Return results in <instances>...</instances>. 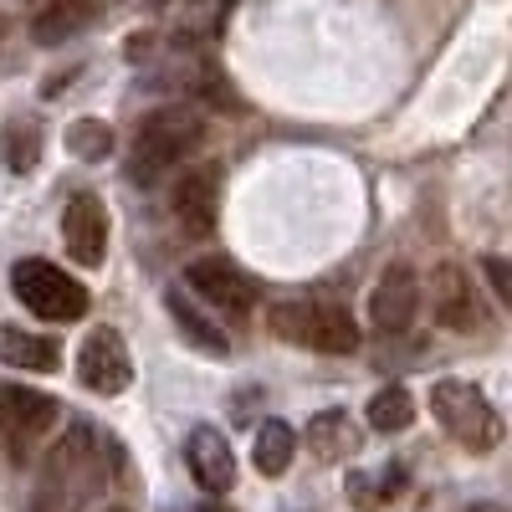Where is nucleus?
I'll list each match as a JSON object with an SVG mask.
<instances>
[{
	"instance_id": "nucleus-1",
	"label": "nucleus",
	"mask_w": 512,
	"mask_h": 512,
	"mask_svg": "<svg viewBox=\"0 0 512 512\" xmlns=\"http://www.w3.org/2000/svg\"><path fill=\"white\" fill-rule=\"evenodd\" d=\"M108 482V461H103V441L88 420H72L62 441H52L47 466H41V507H77L93 502Z\"/></svg>"
},
{
	"instance_id": "nucleus-2",
	"label": "nucleus",
	"mask_w": 512,
	"mask_h": 512,
	"mask_svg": "<svg viewBox=\"0 0 512 512\" xmlns=\"http://www.w3.org/2000/svg\"><path fill=\"white\" fill-rule=\"evenodd\" d=\"M200 139H205L200 113H190V108H154L139 123L134 149H128V180L134 185H159L164 175H175V169L200 149Z\"/></svg>"
},
{
	"instance_id": "nucleus-3",
	"label": "nucleus",
	"mask_w": 512,
	"mask_h": 512,
	"mask_svg": "<svg viewBox=\"0 0 512 512\" xmlns=\"http://www.w3.org/2000/svg\"><path fill=\"white\" fill-rule=\"evenodd\" d=\"M431 415L461 451H492L502 441V415L472 379H436L431 384Z\"/></svg>"
},
{
	"instance_id": "nucleus-4",
	"label": "nucleus",
	"mask_w": 512,
	"mask_h": 512,
	"mask_svg": "<svg viewBox=\"0 0 512 512\" xmlns=\"http://www.w3.org/2000/svg\"><path fill=\"white\" fill-rule=\"evenodd\" d=\"M267 318L297 349H313V354H354L359 349V323L344 303H272Z\"/></svg>"
},
{
	"instance_id": "nucleus-5",
	"label": "nucleus",
	"mask_w": 512,
	"mask_h": 512,
	"mask_svg": "<svg viewBox=\"0 0 512 512\" xmlns=\"http://www.w3.org/2000/svg\"><path fill=\"white\" fill-rule=\"evenodd\" d=\"M11 292L41 323H77L82 313H88V287H82L72 272L41 262V256H26V262L11 267Z\"/></svg>"
},
{
	"instance_id": "nucleus-6",
	"label": "nucleus",
	"mask_w": 512,
	"mask_h": 512,
	"mask_svg": "<svg viewBox=\"0 0 512 512\" xmlns=\"http://www.w3.org/2000/svg\"><path fill=\"white\" fill-rule=\"evenodd\" d=\"M185 287L195 292V303L210 308L226 323H246L256 313V287L241 267H231L226 256H200V262L185 267Z\"/></svg>"
},
{
	"instance_id": "nucleus-7",
	"label": "nucleus",
	"mask_w": 512,
	"mask_h": 512,
	"mask_svg": "<svg viewBox=\"0 0 512 512\" xmlns=\"http://www.w3.org/2000/svg\"><path fill=\"white\" fill-rule=\"evenodd\" d=\"M57 400L31 390V384H6L0 390V436H6V446L16 451V461L31 456V446L41 441L57 425Z\"/></svg>"
},
{
	"instance_id": "nucleus-8",
	"label": "nucleus",
	"mask_w": 512,
	"mask_h": 512,
	"mask_svg": "<svg viewBox=\"0 0 512 512\" xmlns=\"http://www.w3.org/2000/svg\"><path fill=\"white\" fill-rule=\"evenodd\" d=\"M77 379L88 384L93 395H123L128 379H134V359L118 328H93L77 349Z\"/></svg>"
},
{
	"instance_id": "nucleus-9",
	"label": "nucleus",
	"mask_w": 512,
	"mask_h": 512,
	"mask_svg": "<svg viewBox=\"0 0 512 512\" xmlns=\"http://www.w3.org/2000/svg\"><path fill=\"white\" fill-rule=\"evenodd\" d=\"M169 210L185 236H210L221 216V169L216 164H190L169 190Z\"/></svg>"
},
{
	"instance_id": "nucleus-10",
	"label": "nucleus",
	"mask_w": 512,
	"mask_h": 512,
	"mask_svg": "<svg viewBox=\"0 0 512 512\" xmlns=\"http://www.w3.org/2000/svg\"><path fill=\"white\" fill-rule=\"evenodd\" d=\"M431 313H436V323L451 328V333L482 328L487 313H482V292H477L472 272L456 267V262H441V267L431 272Z\"/></svg>"
},
{
	"instance_id": "nucleus-11",
	"label": "nucleus",
	"mask_w": 512,
	"mask_h": 512,
	"mask_svg": "<svg viewBox=\"0 0 512 512\" xmlns=\"http://www.w3.org/2000/svg\"><path fill=\"white\" fill-rule=\"evenodd\" d=\"M62 241L77 267H103L108 256V205L93 190H77L62 210Z\"/></svg>"
},
{
	"instance_id": "nucleus-12",
	"label": "nucleus",
	"mask_w": 512,
	"mask_h": 512,
	"mask_svg": "<svg viewBox=\"0 0 512 512\" xmlns=\"http://www.w3.org/2000/svg\"><path fill=\"white\" fill-rule=\"evenodd\" d=\"M420 303H425V287L415 282V272L410 267H390V272H379V282L369 292V323L379 333H390V338L410 333Z\"/></svg>"
},
{
	"instance_id": "nucleus-13",
	"label": "nucleus",
	"mask_w": 512,
	"mask_h": 512,
	"mask_svg": "<svg viewBox=\"0 0 512 512\" xmlns=\"http://www.w3.org/2000/svg\"><path fill=\"white\" fill-rule=\"evenodd\" d=\"M185 466H190V477L210 492V497H221L236 487V456L226 446V436L216 431V425H195L190 441H185Z\"/></svg>"
},
{
	"instance_id": "nucleus-14",
	"label": "nucleus",
	"mask_w": 512,
	"mask_h": 512,
	"mask_svg": "<svg viewBox=\"0 0 512 512\" xmlns=\"http://www.w3.org/2000/svg\"><path fill=\"white\" fill-rule=\"evenodd\" d=\"M164 308H169V318H175V328L190 338V344L205 354V359H226L231 354V338H226V328L210 318L195 297H185V287H169L164 292Z\"/></svg>"
},
{
	"instance_id": "nucleus-15",
	"label": "nucleus",
	"mask_w": 512,
	"mask_h": 512,
	"mask_svg": "<svg viewBox=\"0 0 512 512\" xmlns=\"http://www.w3.org/2000/svg\"><path fill=\"white\" fill-rule=\"evenodd\" d=\"M0 364L47 374V369L62 364V349H57V338H47V333H26V328L0 323Z\"/></svg>"
},
{
	"instance_id": "nucleus-16",
	"label": "nucleus",
	"mask_w": 512,
	"mask_h": 512,
	"mask_svg": "<svg viewBox=\"0 0 512 512\" xmlns=\"http://www.w3.org/2000/svg\"><path fill=\"white\" fill-rule=\"evenodd\" d=\"M88 21H93V0H47L31 21V41L36 47H62Z\"/></svg>"
},
{
	"instance_id": "nucleus-17",
	"label": "nucleus",
	"mask_w": 512,
	"mask_h": 512,
	"mask_svg": "<svg viewBox=\"0 0 512 512\" xmlns=\"http://www.w3.org/2000/svg\"><path fill=\"white\" fill-rule=\"evenodd\" d=\"M308 451L323 456V461H344V456L359 451V431L349 425L344 410H323V415L308 420Z\"/></svg>"
},
{
	"instance_id": "nucleus-18",
	"label": "nucleus",
	"mask_w": 512,
	"mask_h": 512,
	"mask_svg": "<svg viewBox=\"0 0 512 512\" xmlns=\"http://www.w3.org/2000/svg\"><path fill=\"white\" fill-rule=\"evenodd\" d=\"M297 456V436H292V425L287 420H267L262 431H256L251 441V461H256V472L262 477H282L287 466Z\"/></svg>"
},
{
	"instance_id": "nucleus-19",
	"label": "nucleus",
	"mask_w": 512,
	"mask_h": 512,
	"mask_svg": "<svg viewBox=\"0 0 512 512\" xmlns=\"http://www.w3.org/2000/svg\"><path fill=\"white\" fill-rule=\"evenodd\" d=\"M0 154H6L11 175H31V169L41 164V123L36 118H11L6 139H0Z\"/></svg>"
},
{
	"instance_id": "nucleus-20",
	"label": "nucleus",
	"mask_w": 512,
	"mask_h": 512,
	"mask_svg": "<svg viewBox=\"0 0 512 512\" xmlns=\"http://www.w3.org/2000/svg\"><path fill=\"white\" fill-rule=\"evenodd\" d=\"M369 425L379 436H395V431H405V425L415 420V400H410V390L405 384H390V390H379L374 400H369Z\"/></svg>"
},
{
	"instance_id": "nucleus-21",
	"label": "nucleus",
	"mask_w": 512,
	"mask_h": 512,
	"mask_svg": "<svg viewBox=\"0 0 512 512\" xmlns=\"http://www.w3.org/2000/svg\"><path fill=\"white\" fill-rule=\"evenodd\" d=\"M67 149H72L77 159L98 164V159L113 154V128H108L103 118H77V123L67 128Z\"/></svg>"
},
{
	"instance_id": "nucleus-22",
	"label": "nucleus",
	"mask_w": 512,
	"mask_h": 512,
	"mask_svg": "<svg viewBox=\"0 0 512 512\" xmlns=\"http://www.w3.org/2000/svg\"><path fill=\"white\" fill-rule=\"evenodd\" d=\"M482 272H487V282H492V297H497L502 308H512V272H507V256H487Z\"/></svg>"
},
{
	"instance_id": "nucleus-23",
	"label": "nucleus",
	"mask_w": 512,
	"mask_h": 512,
	"mask_svg": "<svg viewBox=\"0 0 512 512\" xmlns=\"http://www.w3.org/2000/svg\"><path fill=\"white\" fill-rule=\"evenodd\" d=\"M466 512H507V507H502V502H472Z\"/></svg>"
},
{
	"instance_id": "nucleus-24",
	"label": "nucleus",
	"mask_w": 512,
	"mask_h": 512,
	"mask_svg": "<svg viewBox=\"0 0 512 512\" xmlns=\"http://www.w3.org/2000/svg\"><path fill=\"white\" fill-rule=\"evenodd\" d=\"M195 512H231V507H226V502H200Z\"/></svg>"
},
{
	"instance_id": "nucleus-25",
	"label": "nucleus",
	"mask_w": 512,
	"mask_h": 512,
	"mask_svg": "<svg viewBox=\"0 0 512 512\" xmlns=\"http://www.w3.org/2000/svg\"><path fill=\"white\" fill-rule=\"evenodd\" d=\"M6 36H11V21H6V16H0V52H6Z\"/></svg>"
}]
</instances>
